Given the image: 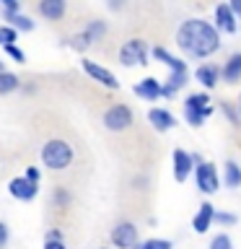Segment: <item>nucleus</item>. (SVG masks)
Listing matches in <instances>:
<instances>
[{
    "mask_svg": "<svg viewBox=\"0 0 241 249\" xmlns=\"http://www.w3.org/2000/svg\"><path fill=\"white\" fill-rule=\"evenodd\" d=\"M221 34L215 26L205 18H187L176 29V47L187 57L194 60H207L215 52H221Z\"/></svg>",
    "mask_w": 241,
    "mask_h": 249,
    "instance_id": "f257e3e1",
    "label": "nucleus"
},
{
    "mask_svg": "<svg viewBox=\"0 0 241 249\" xmlns=\"http://www.w3.org/2000/svg\"><path fill=\"white\" fill-rule=\"evenodd\" d=\"M39 156H42V163H44L50 171H65L70 163H73L75 151H73V145H70L68 140L50 138L47 143H42V151H39Z\"/></svg>",
    "mask_w": 241,
    "mask_h": 249,
    "instance_id": "f03ea898",
    "label": "nucleus"
},
{
    "mask_svg": "<svg viewBox=\"0 0 241 249\" xmlns=\"http://www.w3.org/2000/svg\"><path fill=\"white\" fill-rule=\"evenodd\" d=\"M213 112H215V107H213V101H210L207 91L189 93L184 101V120L189 122L192 127H202V122H205Z\"/></svg>",
    "mask_w": 241,
    "mask_h": 249,
    "instance_id": "7ed1b4c3",
    "label": "nucleus"
},
{
    "mask_svg": "<svg viewBox=\"0 0 241 249\" xmlns=\"http://www.w3.org/2000/svg\"><path fill=\"white\" fill-rule=\"evenodd\" d=\"M117 57H120V65L122 68H140V65H148V57H151V47H148L145 39H127L120 52H117Z\"/></svg>",
    "mask_w": 241,
    "mask_h": 249,
    "instance_id": "20e7f679",
    "label": "nucleus"
},
{
    "mask_svg": "<svg viewBox=\"0 0 241 249\" xmlns=\"http://www.w3.org/2000/svg\"><path fill=\"white\" fill-rule=\"evenodd\" d=\"M101 122H104V127H106L109 132H124V130H130L132 124H135V112H132L127 104L117 101V104H112V107L104 112Z\"/></svg>",
    "mask_w": 241,
    "mask_h": 249,
    "instance_id": "39448f33",
    "label": "nucleus"
},
{
    "mask_svg": "<svg viewBox=\"0 0 241 249\" xmlns=\"http://www.w3.org/2000/svg\"><path fill=\"white\" fill-rule=\"evenodd\" d=\"M109 241H112L114 249H138L140 244V233L138 226L132 221H120L109 233Z\"/></svg>",
    "mask_w": 241,
    "mask_h": 249,
    "instance_id": "423d86ee",
    "label": "nucleus"
},
{
    "mask_svg": "<svg viewBox=\"0 0 241 249\" xmlns=\"http://www.w3.org/2000/svg\"><path fill=\"white\" fill-rule=\"evenodd\" d=\"M81 68H83V73L88 75L91 81H96L99 86H104L106 91H120V81H117V75H114L109 68L101 65V62L83 57V60H81Z\"/></svg>",
    "mask_w": 241,
    "mask_h": 249,
    "instance_id": "0eeeda50",
    "label": "nucleus"
},
{
    "mask_svg": "<svg viewBox=\"0 0 241 249\" xmlns=\"http://www.w3.org/2000/svg\"><path fill=\"white\" fill-rule=\"evenodd\" d=\"M194 182H197V190L202 195H215L221 190V174H218V169L213 166L210 161H202L194 166Z\"/></svg>",
    "mask_w": 241,
    "mask_h": 249,
    "instance_id": "6e6552de",
    "label": "nucleus"
},
{
    "mask_svg": "<svg viewBox=\"0 0 241 249\" xmlns=\"http://www.w3.org/2000/svg\"><path fill=\"white\" fill-rule=\"evenodd\" d=\"M213 26L218 34H236L239 31V18L233 16V11L228 8V3H221L215 5V16H213Z\"/></svg>",
    "mask_w": 241,
    "mask_h": 249,
    "instance_id": "1a4fd4ad",
    "label": "nucleus"
},
{
    "mask_svg": "<svg viewBox=\"0 0 241 249\" xmlns=\"http://www.w3.org/2000/svg\"><path fill=\"white\" fill-rule=\"evenodd\" d=\"M8 192H11V197L21 200V202H31L39 195V184H31L29 179H23V177H13L11 182H8Z\"/></svg>",
    "mask_w": 241,
    "mask_h": 249,
    "instance_id": "9d476101",
    "label": "nucleus"
},
{
    "mask_svg": "<svg viewBox=\"0 0 241 249\" xmlns=\"http://www.w3.org/2000/svg\"><path fill=\"white\" fill-rule=\"evenodd\" d=\"M171 161H174V179H176V182H187V179H189V174L194 171V163H192L189 151L176 148L174 156H171Z\"/></svg>",
    "mask_w": 241,
    "mask_h": 249,
    "instance_id": "9b49d317",
    "label": "nucleus"
},
{
    "mask_svg": "<svg viewBox=\"0 0 241 249\" xmlns=\"http://www.w3.org/2000/svg\"><path fill=\"white\" fill-rule=\"evenodd\" d=\"M148 122H151V127L155 132H169L171 127H176V117L163 107H153L148 112Z\"/></svg>",
    "mask_w": 241,
    "mask_h": 249,
    "instance_id": "f8f14e48",
    "label": "nucleus"
},
{
    "mask_svg": "<svg viewBox=\"0 0 241 249\" xmlns=\"http://www.w3.org/2000/svg\"><path fill=\"white\" fill-rule=\"evenodd\" d=\"M213 218H215V205L210 200H205L202 205L197 208V213H194V218H192V229H194V233H207V229L213 226Z\"/></svg>",
    "mask_w": 241,
    "mask_h": 249,
    "instance_id": "ddd939ff",
    "label": "nucleus"
},
{
    "mask_svg": "<svg viewBox=\"0 0 241 249\" xmlns=\"http://www.w3.org/2000/svg\"><path fill=\"white\" fill-rule=\"evenodd\" d=\"M151 57H155L158 62H163L171 73H189V65L182 60V57H176V54H171L166 47H153L151 50Z\"/></svg>",
    "mask_w": 241,
    "mask_h": 249,
    "instance_id": "4468645a",
    "label": "nucleus"
},
{
    "mask_svg": "<svg viewBox=\"0 0 241 249\" xmlns=\"http://www.w3.org/2000/svg\"><path fill=\"white\" fill-rule=\"evenodd\" d=\"M132 93H135L138 99H145V101H155L161 99V81L153 75L143 78V81H138L135 86H132Z\"/></svg>",
    "mask_w": 241,
    "mask_h": 249,
    "instance_id": "2eb2a0df",
    "label": "nucleus"
},
{
    "mask_svg": "<svg viewBox=\"0 0 241 249\" xmlns=\"http://www.w3.org/2000/svg\"><path fill=\"white\" fill-rule=\"evenodd\" d=\"M194 78H197V83L202 89L213 91L218 83H221V68L213 65V62H202V65L194 70Z\"/></svg>",
    "mask_w": 241,
    "mask_h": 249,
    "instance_id": "dca6fc26",
    "label": "nucleus"
},
{
    "mask_svg": "<svg viewBox=\"0 0 241 249\" xmlns=\"http://www.w3.org/2000/svg\"><path fill=\"white\" fill-rule=\"evenodd\" d=\"M36 13L47 21H62V16L68 13V5L65 0H42V3H36Z\"/></svg>",
    "mask_w": 241,
    "mask_h": 249,
    "instance_id": "f3484780",
    "label": "nucleus"
},
{
    "mask_svg": "<svg viewBox=\"0 0 241 249\" xmlns=\"http://www.w3.org/2000/svg\"><path fill=\"white\" fill-rule=\"evenodd\" d=\"M187 81H189V73H169V78L161 83V99L176 96V93L187 86Z\"/></svg>",
    "mask_w": 241,
    "mask_h": 249,
    "instance_id": "a211bd4d",
    "label": "nucleus"
},
{
    "mask_svg": "<svg viewBox=\"0 0 241 249\" xmlns=\"http://www.w3.org/2000/svg\"><path fill=\"white\" fill-rule=\"evenodd\" d=\"M221 78L225 83H239L241 81V52L228 54V60H225L223 68H221Z\"/></svg>",
    "mask_w": 241,
    "mask_h": 249,
    "instance_id": "6ab92c4d",
    "label": "nucleus"
},
{
    "mask_svg": "<svg viewBox=\"0 0 241 249\" xmlns=\"http://www.w3.org/2000/svg\"><path fill=\"white\" fill-rule=\"evenodd\" d=\"M3 18L8 21V26H11L16 34H29V31H34L36 23L29 18L26 13H16V16H3Z\"/></svg>",
    "mask_w": 241,
    "mask_h": 249,
    "instance_id": "aec40b11",
    "label": "nucleus"
},
{
    "mask_svg": "<svg viewBox=\"0 0 241 249\" xmlns=\"http://www.w3.org/2000/svg\"><path fill=\"white\" fill-rule=\"evenodd\" d=\"M223 182L228 190H239L241 187V166L236 161H225V166H223Z\"/></svg>",
    "mask_w": 241,
    "mask_h": 249,
    "instance_id": "412c9836",
    "label": "nucleus"
},
{
    "mask_svg": "<svg viewBox=\"0 0 241 249\" xmlns=\"http://www.w3.org/2000/svg\"><path fill=\"white\" fill-rule=\"evenodd\" d=\"M91 36L86 34V31H78V34H73L70 39H65V42H60V47H70V50H75V52H86L91 47Z\"/></svg>",
    "mask_w": 241,
    "mask_h": 249,
    "instance_id": "4be33fe9",
    "label": "nucleus"
},
{
    "mask_svg": "<svg viewBox=\"0 0 241 249\" xmlns=\"http://www.w3.org/2000/svg\"><path fill=\"white\" fill-rule=\"evenodd\" d=\"M21 89V78L11 73V70H5V73H0V96H8V93L18 91Z\"/></svg>",
    "mask_w": 241,
    "mask_h": 249,
    "instance_id": "5701e85b",
    "label": "nucleus"
},
{
    "mask_svg": "<svg viewBox=\"0 0 241 249\" xmlns=\"http://www.w3.org/2000/svg\"><path fill=\"white\" fill-rule=\"evenodd\" d=\"M52 205L62 208V210L73 205V195H70L68 187H54V190H52Z\"/></svg>",
    "mask_w": 241,
    "mask_h": 249,
    "instance_id": "b1692460",
    "label": "nucleus"
},
{
    "mask_svg": "<svg viewBox=\"0 0 241 249\" xmlns=\"http://www.w3.org/2000/svg\"><path fill=\"white\" fill-rule=\"evenodd\" d=\"M83 31L91 36V42H99V39L106 34V21H99V18H96V21H88V23L83 26Z\"/></svg>",
    "mask_w": 241,
    "mask_h": 249,
    "instance_id": "393cba45",
    "label": "nucleus"
},
{
    "mask_svg": "<svg viewBox=\"0 0 241 249\" xmlns=\"http://www.w3.org/2000/svg\"><path fill=\"white\" fill-rule=\"evenodd\" d=\"M223 112V117L228 120V124H233V127H241V120H239V109H236V104H228V101H221V107H218Z\"/></svg>",
    "mask_w": 241,
    "mask_h": 249,
    "instance_id": "a878e982",
    "label": "nucleus"
},
{
    "mask_svg": "<svg viewBox=\"0 0 241 249\" xmlns=\"http://www.w3.org/2000/svg\"><path fill=\"white\" fill-rule=\"evenodd\" d=\"M213 223H218V226H236L239 223V215L236 213H228V210H215V218H213Z\"/></svg>",
    "mask_w": 241,
    "mask_h": 249,
    "instance_id": "bb28decb",
    "label": "nucleus"
},
{
    "mask_svg": "<svg viewBox=\"0 0 241 249\" xmlns=\"http://www.w3.org/2000/svg\"><path fill=\"white\" fill-rule=\"evenodd\" d=\"M138 249H174V241H169V239H145V241H140Z\"/></svg>",
    "mask_w": 241,
    "mask_h": 249,
    "instance_id": "cd10ccee",
    "label": "nucleus"
},
{
    "mask_svg": "<svg viewBox=\"0 0 241 249\" xmlns=\"http://www.w3.org/2000/svg\"><path fill=\"white\" fill-rule=\"evenodd\" d=\"M207 249H233V241H231V236L225 231H221V233H215V236L210 239Z\"/></svg>",
    "mask_w": 241,
    "mask_h": 249,
    "instance_id": "c85d7f7f",
    "label": "nucleus"
},
{
    "mask_svg": "<svg viewBox=\"0 0 241 249\" xmlns=\"http://www.w3.org/2000/svg\"><path fill=\"white\" fill-rule=\"evenodd\" d=\"M16 39H18V34H16V31L8 26V23H5V26H0V44H3V47L16 44Z\"/></svg>",
    "mask_w": 241,
    "mask_h": 249,
    "instance_id": "c756f323",
    "label": "nucleus"
},
{
    "mask_svg": "<svg viewBox=\"0 0 241 249\" xmlns=\"http://www.w3.org/2000/svg\"><path fill=\"white\" fill-rule=\"evenodd\" d=\"M3 50H5V54H8L11 60H16V62H26V52H23L18 44H8V47H3Z\"/></svg>",
    "mask_w": 241,
    "mask_h": 249,
    "instance_id": "7c9ffc66",
    "label": "nucleus"
},
{
    "mask_svg": "<svg viewBox=\"0 0 241 249\" xmlns=\"http://www.w3.org/2000/svg\"><path fill=\"white\" fill-rule=\"evenodd\" d=\"M3 16H16L21 13V0H3Z\"/></svg>",
    "mask_w": 241,
    "mask_h": 249,
    "instance_id": "2f4dec72",
    "label": "nucleus"
},
{
    "mask_svg": "<svg viewBox=\"0 0 241 249\" xmlns=\"http://www.w3.org/2000/svg\"><path fill=\"white\" fill-rule=\"evenodd\" d=\"M23 179H29L31 184H39V182H42V169H39V166H29L26 171H23Z\"/></svg>",
    "mask_w": 241,
    "mask_h": 249,
    "instance_id": "473e14b6",
    "label": "nucleus"
},
{
    "mask_svg": "<svg viewBox=\"0 0 241 249\" xmlns=\"http://www.w3.org/2000/svg\"><path fill=\"white\" fill-rule=\"evenodd\" d=\"M44 241H65V233H62V229H50Z\"/></svg>",
    "mask_w": 241,
    "mask_h": 249,
    "instance_id": "72a5a7b5",
    "label": "nucleus"
},
{
    "mask_svg": "<svg viewBox=\"0 0 241 249\" xmlns=\"http://www.w3.org/2000/svg\"><path fill=\"white\" fill-rule=\"evenodd\" d=\"M8 239H11V231H8V226H5L3 221H0V249H5Z\"/></svg>",
    "mask_w": 241,
    "mask_h": 249,
    "instance_id": "f704fd0d",
    "label": "nucleus"
},
{
    "mask_svg": "<svg viewBox=\"0 0 241 249\" xmlns=\"http://www.w3.org/2000/svg\"><path fill=\"white\" fill-rule=\"evenodd\" d=\"M44 249H68L65 241H44Z\"/></svg>",
    "mask_w": 241,
    "mask_h": 249,
    "instance_id": "c9c22d12",
    "label": "nucleus"
},
{
    "mask_svg": "<svg viewBox=\"0 0 241 249\" xmlns=\"http://www.w3.org/2000/svg\"><path fill=\"white\" fill-rule=\"evenodd\" d=\"M236 109H239V120H241V96H239V104H236Z\"/></svg>",
    "mask_w": 241,
    "mask_h": 249,
    "instance_id": "e433bc0d",
    "label": "nucleus"
},
{
    "mask_svg": "<svg viewBox=\"0 0 241 249\" xmlns=\"http://www.w3.org/2000/svg\"><path fill=\"white\" fill-rule=\"evenodd\" d=\"M0 73H5V62L3 60H0Z\"/></svg>",
    "mask_w": 241,
    "mask_h": 249,
    "instance_id": "4c0bfd02",
    "label": "nucleus"
},
{
    "mask_svg": "<svg viewBox=\"0 0 241 249\" xmlns=\"http://www.w3.org/2000/svg\"><path fill=\"white\" fill-rule=\"evenodd\" d=\"M239 31H241V18H239Z\"/></svg>",
    "mask_w": 241,
    "mask_h": 249,
    "instance_id": "58836bf2",
    "label": "nucleus"
},
{
    "mask_svg": "<svg viewBox=\"0 0 241 249\" xmlns=\"http://www.w3.org/2000/svg\"><path fill=\"white\" fill-rule=\"evenodd\" d=\"M99 249H109V247H99Z\"/></svg>",
    "mask_w": 241,
    "mask_h": 249,
    "instance_id": "ea45409f",
    "label": "nucleus"
}]
</instances>
